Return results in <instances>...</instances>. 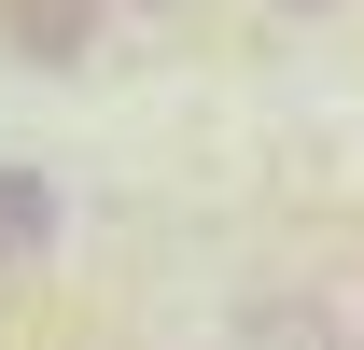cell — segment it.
Returning <instances> with one entry per match:
<instances>
[{"mask_svg":"<svg viewBox=\"0 0 364 350\" xmlns=\"http://www.w3.org/2000/svg\"><path fill=\"white\" fill-rule=\"evenodd\" d=\"M56 224H70V196H56L43 169H0V266H43Z\"/></svg>","mask_w":364,"mask_h":350,"instance_id":"cell-1","label":"cell"},{"mask_svg":"<svg viewBox=\"0 0 364 350\" xmlns=\"http://www.w3.org/2000/svg\"><path fill=\"white\" fill-rule=\"evenodd\" d=\"M14 43L43 56V70H70V56L98 43V0H14Z\"/></svg>","mask_w":364,"mask_h":350,"instance_id":"cell-2","label":"cell"},{"mask_svg":"<svg viewBox=\"0 0 364 350\" xmlns=\"http://www.w3.org/2000/svg\"><path fill=\"white\" fill-rule=\"evenodd\" d=\"M238 350H336V336H322V308H309V295H267L252 322H238Z\"/></svg>","mask_w":364,"mask_h":350,"instance_id":"cell-3","label":"cell"},{"mask_svg":"<svg viewBox=\"0 0 364 350\" xmlns=\"http://www.w3.org/2000/svg\"><path fill=\"white\" fill-rule=\"evenodd\" d=\"M98 14H182V0H98Z\"/></svg>","mask_w":364,"mask_h":350,"instance_id":"cell-4","label":"cell"},{"mask_svg":"<svg viewBox=\"0 0 364 350\" xmlns=\"http://www.w3.org/2000/svg\"><path fill=\"white\" fill-rule=\"evenodd\" d=\"M280 14H336V0H280Z\"/></svg>","mask_w":364,"mask_h":350,"instance_id":"cell-5","label":"cell"}]
</instances>
